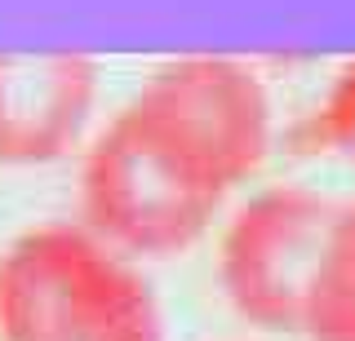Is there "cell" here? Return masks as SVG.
Wrapping results in <instances>:
<instances>
[{"label": "cell", "instance_id": "5b68a950", "mask_svg": "<svg viewBox=\"0 0 355 341\" xmlns=\"http://www.w3.org/2000/svg\"><path fill=\"white\" fill-rule=\"evenodd\" d=\"M306 341H355V200L338 204L306 306Z\"/></svg>", "mask_w": 355, "mask_h": 341}, {"label": "cell", "instance_id": "8992f818", "mask_svg": "<svg viewBox=\"0 0 355 341\" xmlns=\"http://www.w3.org/2000/svg\"><path fill=\"white\" fill-rule=\"evenodd\" d=\"M315 133L324 142V151L355 164V58L333 75L324 102H320V116H315Z\"/></svg>", "mask_w": 355, "mask_h": 341}, {"label": "cell", "instance_id": "7a4b0ae2", "mask_svg": "<svg viewBox=\"0 0 355 341\" xmlns=\"http://www.w3.org/2000/svg\"><path fill=\"white\" fill-rule=\"evenodd\" d=\"M5 341H164L151 284L89 226L44 222L0 252Z\"/></svg>", "mask_w": 355, "mask_h": 341}, {"label": "cell", "instance_id": "3957f363", "mask_svg": "<svg viewBox=\"0 0 355 341\" xmlns=\"http://www.w3.org/2000/svg\"><path fill=\"white\" fill-rule=\"evenodd\" d=\"M338 204L297 182L258 191L222 230L218 279L231 311L262 333H302Z\"/></svg>", "mask_w": 355, "mask_h": 341}, {"label": "cell", "instance_id": "277c9868", "mask_svg": "<svg viewBox=\"0 0 355 341\" xmlns=\"http://www.w3.org/2000/svg\"><path fill=\"white\" fill-rule=\"evenodd\" d=\"M98 102V62L89 53L0 49V164H53L80 142Z\"/></svg>", "mask_w": 355, "mask_h": 341}, {"label": "cell", "instance_id": "6da1fadb", "mask_svg": "<svg viewBox=\"0 0 355 341\" xmlns=\"http://www.w3.org/2000/svg\"><path fill=\"white\" fill-rule=\"evenodd\" d=\"M271 151V98L240 58L191 53L151 80L94 138L80 169L85 226L125 257H178L231 186Z\"/></svg>", "mask_w": 355, "mask_h": 341}]
</instances>
